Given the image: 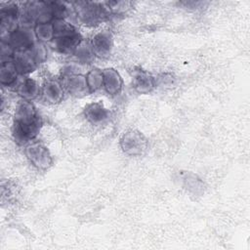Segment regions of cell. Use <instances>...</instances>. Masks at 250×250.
Returning <instances> with one entry per match:
<instances>
[{"label":"cell","instance_id":"obj_20","mask_svg":"<svg viewBox=\"0 0 250 250\" xmlns=\"http://www.w3.org/2000/svg\"><path fill=\"white\" fill-rule=\"evenodd\" d=\"M77 60L83 63H90L94 59L95 56L93 54V51L91 49L90 43L85 44V43H81L78 48L75 50L74 54H73Z\"/></svg>","mask_w":250,"mask_h":250},{"label":"cell","instance_id":"obj_14","mask_svg":"<svg viewBox=\"0 0 250 250\" xmlns=\"http://www.w3.org/2000/svg\"><path fill=\"white\" fill-rule=\"evenodd\" d=\"M85 118L94 125L104 123L109 117V111L99 102H94L86 104L84 108Z\"/></svg>","mask_w":250,"mask_h":250},{"label":"cell","instance_id":"obj_15","mask_svg":"<svg viewBox=\"0 0 250 250\" xmlns=\"http://www.w3.org/2000/svg\"><path fill=\"white\" fill-rule=\"evenodd\" d=\"M16 92L21 99L31 102L41 94V87L33 78L25 77L17 84Z\"/></svg>","mask_w":250,"mask_h":250},{"label":"cell","instance_id":"obj_11","mask_svg":"<svg viewBox=\"0 0 250 250\" xmlns=\"http://www.w3.org/2000/svg\"><path fill=\"white\" fill-rule=\"evenodd\" d=\"M41 95L43 100L51 104H57L63 99L64 88L57 79H47L41 87Z\"/></svg>","mask_w":250,"mask_h":250},{"label":"cell","instance_id":"obj_19","mask_svg":"<svg viewBox=\"0 0 250 250\" xmlns=\"http://www.w3.org/2000/svg\"><path fill=\"white\" fill-rule=\"evenodd\" d=\"M52 22L55 31V37L66 36L77 32L76 28L65 20H54Z\"/></svg>","mask_w":250,"mask_h":250},{"label":"cell","instance_id":"obj_23","mask_svg":"<svg viewBox=\"0 0 250 250\" xmlns=\"http://www.w3.org/2000/svg\"><path fill=\"white\" fill-rule=\"evenodd\" d=\"M15 50L7 41L1 40V62L13 61Z\"/></svg>","mask_w":250,"mask_h":250},{"label":"cell","instance_id":"obj_7","mask_svg":"<svg viewBox=\"0 0 250 250\" xmlns=\"http://www.w3.org/2000/svg\"><path fill=\"white\" fill-rule=\"evenodd\" d=\"M132 77V85L138 94L146 95L150 93L156 86L155 78L147 70L135 66L130 70Z\"/></svg>","mask_w":250,"mask_h":250},{"label":"cell","instance_id":"obj_17","mask_svg":"<svg viewBox=\"0 0 250 250\" xmlns=\"http://www.w3.org/2000/svg\"><path fill=\"white\" fill-rule=\"evenodd\" d=\"M33 33L38 42L51 43L55 37L53 22L36 23L33 26Z\"/></svg>","mask_w":250,"mask_h":250},{"label":"cell","instance_id":"obj_13","mask_svg":"<svg viewBox=\"0 0 250 250\" xmlns=\"http://www.w3.org/2000/svg\"><path fill=\"white\" fill-rule=\"evenodd\" d=\"M104 74V88L110 96H115L120 93L123 87V80L119 72L112 68L107 67L103 69Z\"/></svg>","mask_w":250,"mask_h":250},{"label":"cell","instance_id":"obj_18","mask_svg":"<svg viewBox=\"0 0 250 250\" xmlns=\"http://www.w3.org/2000/svg\"><path fill=\"white\" fill-rule=\"evenodd\" d=\"M86 80L91 93H94L104 87V74L100 68H92L86 74Z\"/></svg>","mask_w":250,"mask_h":250},{"label":"cell","instance_id":"obj_10","mask_svg":"<svg viewBox=\"0 0 250 250\" xmlns=\"http://www.w3.org/2000/svg\"><path fill=\"white\" fill-rule=\"evenodd\" d=\"M83 42V38L81 34L77 31L73 34L62 36V37H55L53 41L50 43V46L57 52L61 54H74L75 50L78 46Z\"/></svg>","mask_w":250,"mask_h":250},{"label":"cell","instance_id":"obj_4","mask_svg":"<svg viewBox=\"0 0 250 250\" xmlns=\"http://www.w3.org/2000/svg\"><path fill=\"white\" fill-rule=\"evenodd\" d=\"M24 154L28 161L39 170H47L53 165V156L48 147L39 142L25 146Z\"/></svg>","mask_w":250,"mask_h":250},{"label":"cell","instance_id":"obj_8","mask_svg":"<svg viewBox=\"0 0 250 250\" xmlns=\"http://www.w3.org/2000/svg\"><path fill=\"white\" fill-rule=\"evenodd\" d=\"M90 46L95 57L106 59L113 49V36L111 32L103 30L96 33L91 39Z\"/></svg>","mask_w":250,"mask_h":250},{"label":"cell","instance_id":"obj_6","mask_svg":"<svg viewBox=\"0 0 250 250\" xmlns=\"http://www.w3.org/2000/svg\"><path fill=\"white\" fill-rule=\"evenodd\" d=\"M62 84L64 90L72 97L83 98L91 94L86 80V75H83L81 73L68 72L64 74Z\"/></svg>","mask_w":250,"mask_h":250},{"label":"cell","instance_id":"obj_2","mask_svg":"<svg viewBox=\"0 0 250 250\" xmlns=\"http://www.w3.org/2000/svg\"><path fill=\"white\" fill-rule=\"evenodd\" d=\"M78 21L88 26L98 25L108 20L110 12L104 3L92 1H77L73 3Z\"/></svg>","mask_w":250,"mask_h":250},{"label":"cell","instance_id":"obj_3","mask_svg":"<svg viewBox=\"0 0 250 250\" xmlns=\"http://www.w3.org/2000/svg\"><path fill=\"white\" fill-rule=\"evenodd\" d=\"M148 141L146 136L136 129H130L123 133L119 140L121 150L129 156H141L147 148Z\"/></svg>","mask_w":250,"mask_h":250},{"label":"cell","instance_id":"obj_9","mask_svg":"<svg viewBox=\"0 0 250 250\" xmlns=\"http://www.w3.org/2000/svg\"><path fill=\"white\" fill-rule=\"evenodd\" d=\"M34 38V33L28 28L19 27L3 41H7L15 51H25L33 46L35 43Z\"/></svg>","mask_w":250,"mask_h":250},{"label":"cell","instance_id":"obj_22","mask_svg":"<svg viewBox=\"0 0 250 250\" xmlns=\"http://www.w3.org/2000/svg\"><path fill=\"white\" fill-rule=\"evenodd\" d=\"M54 20H65V18L68 15V8L65 6L64 3L59 2V1H53L50 2Z\"/></svg>","mask_w":250,"mask_h":250},{"label":"cell","instance_id":"obj_5","mask_svg":"<svg viewBox=\"0 0 250 250\" xmlns=\"http://www.w3.org/2000/svg\"><path fill=\"white\" fill-rule=\"evenodd\" d=\"M20 8L17 4L11 3L0 10V31L1 40H5L11 33L20 27Z\"/></svg>","mask_w":250,"mask_h":250},{"label":"cell","instance_id":"obj_21","mask_svg":"<svg viewBox=\"0 0 250 250\" xmlns=\"http://www.w3.org/2000/svg\"><path fill=\"white\" fill-rule=\"evenodd\" d=\"M29 50L38 65L47 60L48 51H47V47L45 46L44 43L35 41V43Z\"/></svg>","mask_w":250,"mask_h":250},{"label":"cell","instance_id":"obj_12","mask_svg":"<svg viewBox=\"0 0 250 250\" xmlns=\"http://www.w3.org/2000/svg\"><path fill=\"white\" fill-rule=\"evenodd\" d=\"M13 62L20 75H25L33 72L38 66L30 50L15 51L13 56Z\"/></svg>","mask_w":250,"mask_h":250},{"label":"cell","instance_id":"obj_16","mask_svg":"<svg viewBox=\"0 0 250 250\" xmlns=\"http://www.w3.org/2000/svg\"><path fill=\"white\" fill-rule=\"evenodd\" d=\"M19 75L20 74H19L13 61L1 62V66H0V83H1V85H3V86L14 85L17 82Z\"/></svg>","mask_w":250,"mask_h":250},{"label":"cell","instance_id":"obj_1","mask_svg":"<svg viewBox=\"0 0 250 250\" xmlns=\"http://www.w3.org/2000/svg\"><path fill=\"white\" fill-rule=\"evenodd\" d=\"M42 119L33 104L21 99L16 106L12 126V135L18 146H27L39 134Z\"/></svg>","mask_w":250,"mask_h":250}]
</instances>
